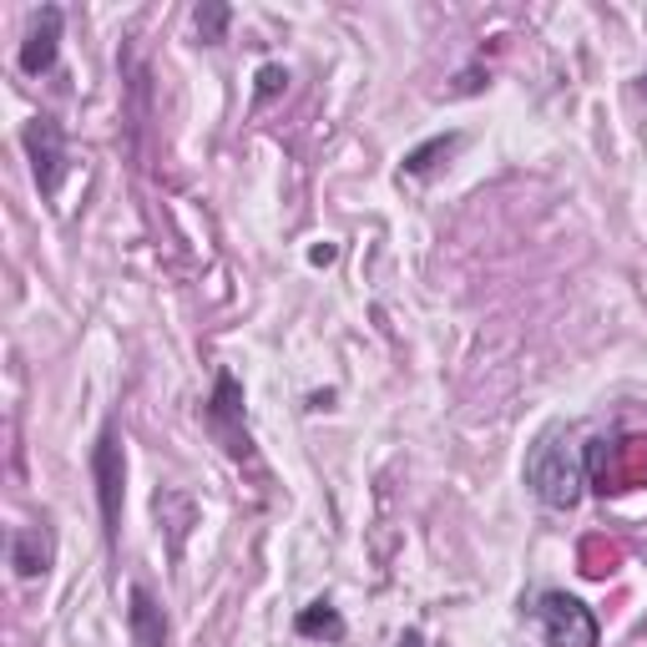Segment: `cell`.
<instances>
[{
    "mask_svg": "<svg viewBox=\"0 0 647 647\" xmlns=\"http://www.w3.org/2000/svg\"><path fill=\"white\" fill-rule=\"evenodd\" d=\"M208 425L223 436V446L233 450V455H249V430H243V390H239L233 374H218V384H212Z\"/></svg>",
    "mask_w": 647,
    "mask_h": 647,
    "instance_id": "6",
    "label": "cell"
},
{
    "mask_svg": "<svg viewBox=\"0 0 647 647\" xmlns=\"http://www.w3.org/2000/svg\"><path fill=\"white\" fill-rule=\"evenodd\" d=\"M536 627H542L546 647H597L602 643V622L597 612L571 592H542L536 608H531Z\"/></svg>",
    "mask_w": 647,
    "mask_h": 647,
    "instance_id": "2",
    "label": "cell"
},
{
    "mask_svg": "<svg viewBox=\"0 0 647 647\" xmlns=\"http://www.w3.org/2000/svg\"><path fill=\"white\" fill-rule=\"evenodd\" d=\"M56 562V531L51 521H36V527H15L11 536V567L21 581H36L46 577Z\"/></svg>",
    "mask_w": 647,
    "mask_h": 647,
    "instance_id": "7",
    "label": "cell"
},
{
    "mask_svg": "<svg viewBox=\"0 0 647 647\" xmlns=\"http://www.w3.org/2000/svg\"><path fill=\"white\" fill-rule=\"evenodd\" d=\"M193 21H198V36L208 41H223V31H228V21H233V11H228V5H198V11H193Z\"/></svg>",
    "mask_w": 647,
    "mask_h": 647,
    "instance_id": "10",
    "label": "cell"
},
{
    "mask_svg": "<svg viewBox=\"0 0 647 647\" xmlns=\"http://www.w3.org/2000/svg\"><path fill=\"white\" fill-rule=\"evenodd\" d=\"M293 633H299V637H330V643H339V637H344V617L330 608V602H309V608L293 617Z\"/></svg>",
    "mask_w": 647,
    "mask_h": 647,
    "instance_id": "9",
    "label": "cell"
},
{
    "mask_svg": "<svg viewBox=\"0 0 647 647\" xmlns=\"http://www.w3.org/2000/svg\"><path fill=\"white\" fill-rule=\"evenodd\" d=\"M92 481H96V506H102L106 542H117L122 527V490H127V455H122L117 425H106L92 446Z\"/></svg>",
    "mask_w": 647,
    "mask_h": 647,
    "instance_id": "3",
    "label": "cell"
},
{
    "mask_svg": "<svg viewBox=\"0 0 647 647\" xmlns=\"http://www.w3.org/2000/svg\"><path fill=\"white\" fill-rule=\"evenodd\" d=\"M21 142H26V158H31V172H36L41 193L51 198L56 187H61V172H67V127L56 117H31Z\"/></svg>",
    "mask_w": 647,
    "mask_h": 647,
    "instance_id": "4",
    "label": "cell"
},
{
    "mask_svg": "<svg viewBox=\"0 0 647 647\" xmlns=\"http://www.w3.org/2000/svg\"><path fill=\"white\" fill-rule=\"evenodd\" d=\"M284 81H289V71H284V67H264V71H258V96H274Z\"/></svg>",
    "mask_w": 647,
    "mask_h": 647,
    "instance_id": "12",
    "label": "cell"
},
{
    "mask_svg": "<svg viewBox=\"0 0 647 647\" xmlns=\"http://www.w3.org/2000/svg\"><path fill=\"white\" fill-rule=\"evenodd\" d=\"M527 486L531 496L552 511H571L581 501V490H587V465L581 455L562 440V430H546L527 455Z\"/></svg>",
    "mask_w": 647,
    "mask_h": 647,
    "instance_id": "1",
    "label": "cell"
},
{
    "mask_svg": "<svg viewBox=\"0 0 647 647\" xmlns=\"http://www.w3.org/2000/svg\"><path fill=\"white\" fill-rule=\"evenodd\" d=\"M643 96H647V71H643Z\"/></svg>",
    "mask_w": 647,
    "mask_h": 647,
    "instance_id": "14",
    "label": "cell"
},
{
    "mask_svg": "<svg viewBox=\"0 0 647 647\" xmlns=\"http://www.w3.org/2000/svg\"><path fill=\"white\" fill-rule=\"evenodd\" d=\"M455 147H461V137H455V132H450V137H430V142L415 147V152L405 158V172H425V167H430V158H446V152H455Z\"/></svg>",
    "mask_w": 647,
    "mask_h": 647,
    "instance_id": "11",
    "label": "cell"
},
{
    "mask_svg": "<svg viewBox=\"0 0 647 647\" xmlns=\"http://www.w3.org/2000/svg\"><path fill=\"white\" fill-rule=\"evenodd\" d=\"M127 627H132L137 647H167V617H162L158 597L147 592V587L127 592Z\"/></svg>",
    "mask_w": 647,
    "mask_h": 647,
    "instance_id": "8",
    "label": "cell"
},
{
    "mask_svg": "<svg viewBox=\"0 0 647 647\" xmlns=\"http://www.w3.org/2000/svg\"><path fill=\"white\" fill-rule=\"evenodd\" d=\"M395 647H430V643H425V633H415V627H409V633H400Z\"/></svg>",
    "mask_w": 647,
    "mask_h": 647,
    "instance_id": "13",
    "label": "cell"
},
{
    "mask_svg": "<svg viewBox=\"0 0 647 647\" xmlns=\"http://www.w3.org/2000/svg\"><path fill=\"white\" fill-rule=\"evenodd\" d=\"M61 26H67V11L61 5H41L36 21H31L26 41H21V71L26 77H46L56 67V51H61Z\"/></svg>",
    "mask_w": 647,
    "mask_h": 647,
    "instance_id": "5",
    "label": "cell"
}]
</instances>
